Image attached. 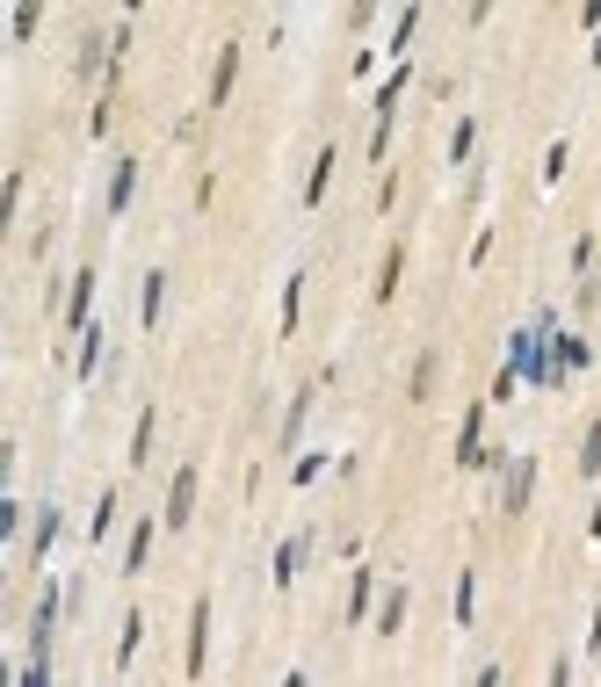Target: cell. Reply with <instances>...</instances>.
I'll return each mask as SVG.
<instances>
[{"mask_svg":"<svg viewBox=\"0 0 601 687\" xmlns=\"http://www.w3.org/2000/svg\"><path fill=\"white\" fill-rule=\"evenodd\" d=\"M406 80H413V66L399 58V66H392V80L377 87V131H370V160H384V145H392V123H399V102H406Z\"/></svg>","mask_w":601,"mask_h":687,"instance_id":"6da1fadb","label":"cell"},{"mask_svg":"<svg viewBox=\"0 0 601 687\" xmlns=\"http://www.w3.org/2000/svg\"><path fill=\"white\" fill-rule=\"evenodd\" d=\"M58 608H66V593H58V586H44V593H37V615H29V666H51Z\"/></svg>","mask_w":601,"mask_h":687,"instance_id":"7a4b0ae2","label":"cell"},{"mask_svg":"<svg viewBox=\"0 0 601 687\" xmlns=\"http://www.w3.org/2000/svg\"><path fill=\"white\" fill-rule=\"evenodd\" d=\"M196 485H203V471L196 463H182V471H174V485H167V528H189V514H196Z\"/></svg>","mask_w":601,"mask_h":687,"instance_id":"3957f363","label":"cell"},{"mask_svg":"<svg viewBox=\"0 0 601 687\" xmlns=\"http://www.w3.org/2000/svg\"><path fill=\"white\" fill-rule=\"evenodd\" d=\"M210 615H218V601H210V593H196V608H189V651H182L189 680L203 673V651H210Z\"/></svg>","mask_w":601,"mask_h":687,"instance_id":"277c9868","label":"cell"},{"mask_svg":"<svg viewBox=\"0 0 601 687\" xmlns=\"http://www.w3.org/2000/svg\"><path fill=\"white\" fill-rule=\"evenodd\" d=\"M95 283H102L95 268H80V275H73V290H66V311H58V326H66V333H87V311H95Z\"/></svg>","mask_w":601,"mask_h":687,"instance_id":"5b68a950","label":"cell"},{"mask_svg":"<svg viewBox=\"0 0 601 687\" xmlns=\"http://www.w3.org/2000/svg\"><path fill=\"white\" fill-rule=\"evenodd\" d=\"M529 492H536V456H515L500 485V514H529Z\"/></svg>","mask_w":601,"mask_h":687,"instance_id":"8992f818","label":"cell"},{"mask_svg":"<svg viewBox=\"0 0 601 687\" xmlns=\"http://www.w3.org/2000/svg\"><path fill=\"white\" fill-rule=\"evenodd\" d=\"M305 565H312V536H283V543H276V565H268V579H276V586L290 593Z\"/></svg>","mask_w":601,"mask_h":687,"instance_id":"52a82bcc","label":"cell"},{"mask_svg":"<svg viewBox=\"0 0 601 687\" xmlns=\"http://www.w3.org/2000/svg\"><path fill=\"white\" fill-rule=\"evenodd\" d=\"M58 536H66V514H58V507H37V521H29V565H44V557L58 550Z\"/></svg>","mask_w":601,"mask_h":687,"instance_id":"ba28073f","label":"cell"},{"mask_svg":"<svg viewBox=\"0 0 601 687\" xmlns=\"http://www.w3.org/2000/svg\"><path fill=\"white\" fill-rule=\"evenodd\" d=\"M478 456H486V405H471L464 427H457V463H464V471H478Z\"/></svg>","mask_w":601,"mask_h":687,"instance_id":"9c48e42d","label":"cell"},{"mask_svg":"<svg viewBox=\"0 0 601 687\" xmlns=\"http://www.w3.org/2000/svg\"><path fill=\"white\" fill-rule=\"evenodd\" d=\"M399 275H406V239H392V246H384V261H377V283H370V297H377V304H392V297H399Z\"/></svg>","mask_w":601,"mask_h":687,"instance_id":"30bf717a","label":"cell"},{"mask_svg":"<svg viewBox=\"0 0 601 687\" xmlns=\"http://www.w3.org/2000/svg\"><path fill=\"white\" fill-rule=\"evenodd\" d=\"M587 362H594V348H587L580 333H551V369H558V384L573 377V369H587Z\"/></svg>","mask_w":601,"mask_h":687,"instance_id":"8fae6325","label":"cell"},{"mask_svg":"<svg viewBox=\"0 0 601 687\" xmlns=\"http://www.w3.org/2000/svg\"><path fill=\"white\" fill-rule=\"evenodd\" d=\"M167 283H174V275L153 268V275H145V290H138V326H145V333H153V326H160V311H167Z\"/></svg>","mask_w":601,"mask_h":687,"instance_id":"7c38bea8","label":"cell"},{"mask_svg":"<svg viewBox=\"0 0 601 687\" xmlns=\"http://www.w3.org/2000/svg\"><path fill=\"white\" fill-rule=\"evenodd\" d=\"M232 80H239V44H218V66H210V109H225Z\"/></svg>","mask_w":601,"mask_h":687,"instance_id":"4fadbf2b","label":"cell"},{"mask_svg":"<svg viewBox=\"0 0 601 687\" xmlns=\"http://www.w3.org/2000/svg\"><path fill=\"white\" fill-rule=\"evenodd\" d=\"M131 196H138V160H116V174H109V217H124Z\"/></svg>","mask_w":601,"mask_h":687,"instance_id":"5bb4252c","label":"cell"},{"mask_svg":"<svg viewBox=\"0 0 601 687\" xmlns=\"http://www.w3.org/2000/svg\"><path fill=\"white\" fill-rule=\"evenodd\" d=\"M334 167H341V152L326 145L319 160H312V174H305V210H319V196H326V181H334Z\"/></svg>","mask_w":601,"mask_h":687,"instance_id":"9a60e30c","label":"cell"},{"mask_svg":"<svg viewBox=\"0 0 601 687\" xmlns=\"http://www.w3.org/2000/svg\"><path fill=\"white\" fill-rule=\"evenodd\" d=\"M29 521H37V507H22L15 492H0V543H15V536H22Z\"/></svg>","mask_w":601,"mask_h":687,"instance_id":"2e32d148","label":"cell"},{"mask_svg":"<svg viewBox=\"0 0 601 687\" xmlns=\"http://www.w3.org/2000/svg\"><path fill=\"white\" fill-rule=\"evenodd\" d=\"M153 434H160V405H145V413H138V427H131V471H138L145 456H153Z\"/></svg>","mask_w":601,"mask_h":687,"instance_id":"e0dca14e","label":"cell"},{"mask_svg":"<svg viewBox=\"0 0 601 687\" xmlns=\"http://www.w3.org/2000/svg\"><path fill=\"white\" fill-rule=\"evenodd\" d=\"M399 630H406V586H392L377 601V637H399Z\"/></svg>","mask_w":601,"mask_h":687,"instance_id":"ac0fdd59","label":"cell"},{"mask_svg":"<svg viewBox=\"0 0 601 687\" xmlns=\"http://www.w3.org/2000/svg\"><path fill=\"white\" fill-rule=\"evenodd\" d=\"M435 377H442V355L428 348V355H420V362H413V377H406V398H420V405H428V391H435Z\"/></svg>","mask_w":601,"mask_h":687,"instance_id":"d6986e66","label":"cell"},{"mask_svg":"<svg viewBox=\"0 0 601 687\" xmlns=\"http://www.w3.org/2000/svg\"><path fill=\"white\" fill-rule=\"evenodd\" d=\"M370 601H377V572L363 565V572L348 579V622H363V615H370Z\"/></svg>","mask_w":601,"mask_h":687,"instance_id":"ffe728a7","label":"cell"},{"mask_svg":"<svg viewBox=\"0 0 601 687\" xmlns=\"http://www.w3.org/2000/svg\"><path fill=\"white\" fill-rule=\"evenodd\" d=\"M449 608H457V630H471V615H478V572L471 565L457 572V601H449Z\"/></svg>","mask_w":601,"mask_h":687,"instance_id":"44dd1931","label":"cell"},{"mask_svg":"<svg viewBox=\"0 0 601 687\" xmlns=\"http://www.w3.org/2000/svg\"><path fill=\"white\" fill-rule=\"evenodd\" d=\"M478 152V116H457V131H449V167H464Z\"/></svg>","mask_w":601,"mask_h":687,"instance_id":"7402d4cb","label":"cell"},{"mask_svg":"<svg viewBox=\"0 0 601 687\" xmlns=\"http://www.w3.org/2000/svg\"><path fill=\"white\" fill-rule=\"evenodd\" d=\"M580 478H601V413H594L587 434H580Z\"/></svg>","mask_w":601,"mask_h":687,"instance_id":"603a6c76","label":"cell"},{"mask_svg":"<svg viewBox=\"0 0 601 687\" xmlns=\"http://www.w3.org/2000/svg\"><path fill=\"white\" fill-rule=\"evenodd\" d=\"M145 557H153V521H138V528H131V543H124V572H145Z\"/></svg>","mask_w":601,"mask_h":687,"instance_id":"cb8c5ba5","label":"cell"},{"mask_svg":"<svg viewBox=\"0 0 601 687\" xmlns=\"http://www.w3.org/2000/svg\"><path fill=\"white\" fill-rule=\"evenodd\" d=\"M138 644H145V615L131 608V615H124V637H116V666H131V659H138Z\"/></svg>","mask_w":601,"mask_h":687,"instance_id":"d4e9b609","label":"cell"},{"mask_svg":"<svg viewBox=\"0 0 601 687\" xmlns=\"http://www.w3.org/2000/svg\"><path fill=\"white\" fill-rule=\"evenodd\" d=\"M102 340H109L102 326H87V333H80V362H73L80 377H95V369H102Z\"/></svg>","mask_w":601,"mask_h":687,"instance_id":"484cf974","label":"cell"},{"mask_svg":"<svg viewBox=\"0 0 601 687\" xmlns=\"http://www.w3.org/2000/svg\"><path fill=\"white\" fill-rule=\"evenodd\" d=\"M305 413H312V391H297V398H290V413H283V449H297V434H305Z\"/></svg>","mask_w":601,"mask_h":687,"instance_id":"4316f807","label":"cell"},{"mask_svg":"<svg viewBox=\"0 0 601 687\" xmlns=\"http://www.w3.org/2000/svg\"><path fill=\"white\" fill-rule=\"evenodd\" d=\"M297 311H305V275H290V283H283V340L297 333Z\"/></svg>","mask_w":601,"mask_h":687,"instance_id":"83f0119b","label":"cell"},{"mask_svg":"<svg viewBox=\"0 0 601 687\" xmlns=\"http://www.w3.org/2000/svg\"><path fill=\"white\" fill-rule=\"evenodd\" d=\"M109 528H116V485H109V492L95 499V514H87V536H95V543L109 536Z\"/></svg>","mask_w":601,"mask_h":687,"instance_id":"f1b7e54d","label":"cell"},{"mask_svg":"<svg viewBox=\"0 0 601 687\" xmlns=\"http://www.w3.org/2000/svg\"><path fill=\"white\" fill-rule=\"evenodd\" d=\"M594 254H601V239L580 232V239H573V275H580V283H594Z\"/></svg>","mask_w":601,"mask_h":687,"instance_id":"f546056e","label":"cell"},{"mask_svg":"<svg viewBox=\"0 0 601 687\" xmlns=\"http://www.w3.org/2000/svg\"><path fill=\"white\" fill-rule=\"evenodd\" d=\"M15 203H22V167L8 174V189H0V232H8V225H15Z\"/></svg>","mask_w":601,"mask_h":687,"instance_id":"4dcf8cb0","label":"cell"},{"mask_svg":"<svg viewBox=\"0 0 601 687\" xmlns=\"http://www.w3.org/2000/svg\"><path fill=\"white\" fill-rule=\"evenodd\" d=\"M413 29H420V8H406V15L392 22V51H406V44H413Z\"/></svg>","mask_w":601,"mask_h":687,"instance_id":"1f68e13d","label":"cell"},{"mask_svg":"<svg viewBox=\"0 0 601 687\" xmlns=\"http://www.w3.org/2000/svg\"><path fill=\"white\" fill-rule=\"evenodd\" d=\"M319 471H326V456H297V463H290V485H312Z\"/></svg>","mask_w":601,"mask_h":687,"instance_id":"d6a6232c","label":"cell"},{"mask_svg":"<svg viewBox=\"0 0 601 687\" xmlns=\"http://www.w3.org/2000/svg\"><path fill=\"white\" fill-rule=\"evenodd\" d=\"M565 160H573V152H565V138H558V145L544 152V181H558V174H565Z\"/></svg>","mask_w":601,"mask_h":687,"instance_id":"836d02e7","label":"cell"},{"mask_svg":"<svg viewBox=\"0 0 601 687\" xmlns=\"http://www.w3.org/2000/svg\"><path fill=\"white\" fill-rule=\"evenodd\" d=\"M15 687H51V666H22V680Z\"/></svg>","mask_w":601,"mask_h":687,"instance_id":"e575fe53","label":"cell"},{"mask_svg":"<svg viewBox=\"0 0 601 687\" xmlns=\"http://www.w3.org/2000/svg\"><path fill=\"white\" fill-rule=\"evenodd\" d=\"M551 687H573V659H551Z\"/></svg>","mask_w":601,"mask_h":687,"instance_id":"d590c367","label":"cell"},{"mask_svg":"<svg viewBox=\"0 0 601 687\" xmlns=\"http://www.w3.org/2000/svg\"><path fill=\"white\" fill-rule=\"evenodd\" d=\"M587 651H601V593H594V630H587Z\"/></svg>","mask_w":601,"mask_h":687,"instance_id":"8d00e7d4","label":"cell"},{"mask_svg":"<svg viewBox=\"0 0 601 687\" xmlns=\"http://www.w3.org/2000/svg\"><path fill=\"white\" fill-rule=\"evenodd\" d=\"M587 536L601 543V492H594V514H587Z\"/></svg>","mask_w":601,"mask_h":687,"instance_id":"74e56055","label":"cell"},{"mask_svg":"<svg viewBox=\"0 0 601 687\" xmlns=\"http://www.w3.org/2000/svg\"><path fill=\"white\" fill-rule=\"evenodd\" d=\"M471 687H500V666H478V680Z\"/></svg>","mask_w":601,"mask_h":687,"instance_id":"f35d334b","label":"cell"},{"mask_svg":"<svg viewBox=\"0 0 601 687\" xmlns=\"http://www.w3.org/2000/svg\"><path fill=\"white\" fill-rule=\"evenodd\" d=\"M283 687H312V680H305V673H283Z\"/></svg>","mask_w":601,"mask_h":687,"instance_id":"ab89813d","label":"cell"}]
</instances>
